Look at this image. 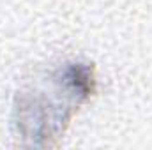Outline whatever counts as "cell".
<instances>
[{"instance_id":"6da1fadb","label":"cell","mask_w":152,"mask_h":150,"mask_svg":"<svg viewBox=\"0 0 152 150\" xmlns=\"http://www.w3.org/2000/svg\"><path fill=\"white\" fill-rule=\"evenodd\" d=\"M94 90V67L80 60H66L27 83L16 94L12 118L21 143L50 147Z\"/></svg>"}]
</instances>
